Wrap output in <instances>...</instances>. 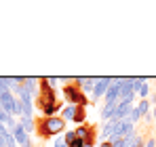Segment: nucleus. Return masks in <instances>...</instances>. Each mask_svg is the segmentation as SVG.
<instances>
[{
  "label": "nucleus",
  "instance_id": "f257e3e1",
  "mask_svg": "<svg viewBox=\"0 0 156 147\" xmlns=\"http://www.w3.org/2000/svg\"><path fill=\"white\" fill-rule=\"evenodd\" d=\"M66 130V120L61 116H40L36 118V135L40 139H51V137H57Z\"/></svg>",
  "mask_w": 156,
  "mask_h": 147
},
{
  "label": "nucleus",
  "instance_id": "f03ea898",
  "mask_svg": "<svg viewBox=\"0 0 156 147\" xmlns=\"http://www.w3.org/2000/svg\"><path fill=\"white\" fill-rule=\"evenodd\" d=\"M63 97L68 101V105H87L89 103V99L84 97V93L80 91V86H78L74 80H70L63 86Z\"/></svg>",
  "mask_w": 156,
  "mask_h": 147
},
{
  "label": "nucleus",
  "instance_id": "7ed1b4c3",
  "mask_svg": "<svg viewBox=\"0 0 156 147\" xmlns=\"http://www.w3.org/2000/svg\"><path fill=\"white\" fill-rule=\"evenodd\" d=\"M78 139L84 141V145H95V139H97V132H95V124H80L76 128Z\"/></svg>",
  "mask_w": 156,
  "mask_h": 147
},
{
  "label": "nucleus",
  "instance_id": "20e7f679",
  "mask_svg": "<svg viewBox=\"0 0 156 147\" xmlns=\"http://www.w3.org/2000/svg\"><path fill=\"white\" fill-rule=\"evenodd\" d=\"M120 91H122V78H112V86L105 93V103H114L120 99Z\"/></svg>",
  "mask_w": 156,
  "mask_h": 147
},
{
  "label": "nucleus",
  "instance_id": "39448f33",
  "mask_svg": "<svg viewBox=\"0 0 156 147\" xmlns=\"http://www.w3.org/2000/svg\"><path fill=\"white\" fill-rule=\"evenodd\" d=\"M11 135L15 137V141H17V145H19V147H34V143H32V137H30L26 130H23V126H21L19 122H17L15 130H13Z\"/></svg>",
  "mask_w": 156,
  "mask_h": 147
},
{
  "label": "nucleus",
  "instance_id": "423d86ee",
  "mask_svg": "<svg viewBox=\"0 0 156 147\" xmlns=\"http://www.w3.org/2000/svg\"><path fill=\"white\" fill-rule=\"evenodd\" d=\"M110 86H112V78H97L95 88H93V97H95V99L105 97V93H108Z\"/></svg>",
  "mask_w": 156,
  "mask_h": 147
},
{
  "label": "nucleus",
  "instance_id": "0eeeda50",
  "mask_svg": "<svg viewBox=\"0 0 156 147\" xmlns=\"http://www.w3.org/2000/svg\"><path fill=\"white\" fill-rule=\"evenodd\" d=\"M74 82L80 86L82 93H91V95H93V88H95L97 78H74Z\"/></svg>",
  "mask_w": 156,
  "mask_h": 147
},
{
  "label": "nucleus",
  "instance_id": "6e6552de",
  "mask_svg": "<svg viewBox=\"0 0 156 147\" xmlns=\"http://www.w3.org/2000/svg\"><path fill=\"white\" fill-rule=\"evenodd\" d=\"M76 107L78 105H63L61 109H59V114H61V118L66 120V122H74V116H76Z\"/></svg>",
  "mask_w": 156,
  "mask_h": 147
},
{
  "label": "nucleus",
  "instance_id": "1a4fd4ad",
  "mask_svg": "<svg viewBox=\"0 0 156 147\" xmlns=\"http://www.w3.org/2000/svg\"><path fill=\"white\" fill-rule=\"evenodd\" d=\"M19 124L23 126V130L27 135L36 132V118H19Z\"/></svg>",
  "mask_w": 156,
  "mask_h": 147
},
{
  "label": "nucleus",
  "instance_id": "9d476101",
  "mask_svg": "<svg viewBox=\"0 0 156 147\" xmlns=\"http://www.w3.org/2000/svg\"><path fill=\"white\" fill-rule=\"evenodd\" d=\"M135 107H137V111H139V116H141V118L150 114V101H148V99H141Z\"/></svg>",
  "mask_w": 156,
  "mask_h": 147
},
{
  "label": "nucleus",
  "instance_id": "9b49d317",
  "mask_svg": "<svg viewBox=\"0 0 156 147\" xmlns=\"http://www.w3.org/2000/svg\"><path fill=\"white\" fill-rule=\"evenodd\" d=\"M74 122H76V124H84V122H87V109H84V105H78V107H76Z\"/></svg>",
  "mask_w": 156,
  "mask_h": 147
},
{
  "label": "nucleus",
  "instance_id": "f8f14e48",
  "mask_svg": "<svg viewBox=\"0 0 156 147\" xmlns=\"http://www.w3.org/2000/svg\"><path fill=\"white\" fill-rule=\"evenodd\" d=\"M63 139H66V143L70 145L72 141H76L78 139V135H76V130H66V135H63Z\"/></svg>",
  "mask_w": 156,
  "mask_h": 147
},
{
  "label": "nucleus",
  "instance_id": "ddd939ff",
  "mask_svg": "<svg viewBox=\"0 0 156 147\" xmlns=\"http://www.w3.org/2000/svg\"><path fill=\"white\" fill-rule=\"evenodd\" d=\"M148 95H150V84H148V82H146V84H144V86H141V88H139V97H148Z\"/></svg>",
  "mask_w": 156,
  "mask_h": 147
},
{
  "label": "nucleus",
  "instance_id": "4468645a",
  "mask_svg": "<svg viewBox=\"0 0 156 147\" xmlns=\"http://www.w3.org/2000/svg\"><path fill=\"white\" fill-rule=\"evenodd\" d=\"M68 147H84V141H82V139H76V141H72Z\"/></svg>",
  "mask_w": 156,
  "mask_h": 147
},
{
  "label": "nucleus",
  "instance_id": "2eb2a0df",
  "mask_svg": "<svg viewBox=\"0 0 156 147\" xmlns=\"http://www.w3.org/2000/svg\"><path fill=\"white\" fill-rule=\"evenodd\" d=\"M99 147H112V143H110V141H104V143H101Z\"/></svg>",
  "mask_w": 156,
  "mask_h": 147
},
{
  "label": "nucleus",
  "instance_id": "dca6fc26",
  "mask_svg": "<svg viewBox=\"0 0 156 147\" xmlns=\"http://www.w3.org/2000/svg\"><path fill=\"white\" fill-rule=\"evenodd\" d=\"M152 116H154V122H156V105H154V114H152Z\"/></svg>",
  "mask_w": 156,
  "mask_h": 147
},
{
  "label": "nucleus",
  "instance_id": "f3484780",
  "mask_svg": "<svg viewBox=\"0 0 156 147\" xmlns=\"http://www.w3.org/2000/svg\"><path fill=\"white\" fill-rule=\"evenodd\" d=\"M84 147H93V145H84Z\"/></svg>",
  "mask_w": 156,
  "mask_h": 147
}]
</instances>
